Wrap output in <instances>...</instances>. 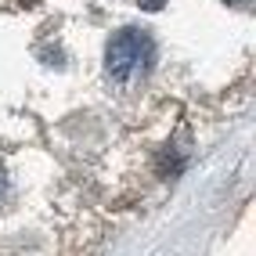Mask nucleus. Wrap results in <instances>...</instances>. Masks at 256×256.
Masks as SVG:
<instances>
[{
	"label": "nucleus",
	"mask_w": 256,
	"mask_h": 256,
	"mask_svg": "<svg viewBox=\"0 0 256 256\" xmlns=\"http://www.w3.org/2000/svg\"><path fill=\"white\" fill-rule=\"evenodd\" d=\"M152 54H156V44L144 29H119L105 47V69L116 83L130 87L148 72Z\"/></svg>",
	"instance_id": "1"
},
{
	"label": "nucleus",
	"mask_w": 256,
	"mask_h": 256,
	"mask_svg": "<svg viewBox=\"0 0 256 256\" xmlns=\"http://www.w3.org/2000/svg\"><path fill=\"white\" fill-rule=\"evenodd\" d=\"M8 192H11V184H8V174H4V170H0V202L8 198Z\"/></svg>",
	"instance_id": "2"
},
{
	"label": "nucleus",
	"mask_w": 256,
	"mask_h": 256,
	"mask_svg": "<svg viewBox=\"0 0 256 256\" xmlns=\"http://www.w3.org/2000/svg\"><path fill=\"white\" fill-rule=\"evenodd\" d=\"M166 4V0H141V8H148V11H159Z\"/></svg>",
	"instance_id": "3"
}]
</instances>
